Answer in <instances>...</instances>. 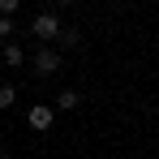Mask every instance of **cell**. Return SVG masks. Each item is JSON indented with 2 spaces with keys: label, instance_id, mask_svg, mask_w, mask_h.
Segmentation results:
<instances>
[{
  "label": "cell",
  "instance_id": "cell-10",
  "mask_svg": "<svg viewBox=\"0 0 159 159\" xmlns=\"http://www.w3.org/2000/svg\"><path fill=\"white\" fill-rule=\"evenodd\" d=\"M0 159H9V155H4V151H0Z\"/></svg>",
  "mask_w": 159,
  "mask_h": 159
},
{
  "label": "cell",
  "instance_id": "cell-6",
  "mask_svg": "<svg viewBox=\"0 0 159 159\" xmlns=\"http://www.w3.org/2000/svg\"><path fill=\"white\" fill-rule=\"evenodd\" d=\"M78 43H82V30L78 26H65V30H60V48H78Z\"/></svg>",
  "mask_w": 159,
  "mask_h": 159
},
{
  "label": "cell",
  "instance_id": "cell-9",
  "mask_svg": "<svg viewBox=\"0 0 159 159\" xmlns=\"http://www.w3.org/2000/svg\"><path fill=\"white\" fill-rule=\"evenodd\" d=\"M13 34V17H0V39H9Z\"/></svg>",
  "mask_w": 159,
  "mask_h": 159
},
{
  "label": "cell",
  "instance_id": "cell-8",
  "mask_svg": "<svg viewBox=\"0 0 159 159\" xmlns=\"http://www.w3.org/2000/svg\"><path fill=\"white\" fill-rule=\"evenodd\" d=\"M17 13V0H0V17H13Z\"/></svg>",
  "mask_w": 159,
  "mask_h": 159
},
{
  "label": "cell",
  "instance_id": "cell-4",
  "mask_svg": "<svg viewBox=\"0 0 159 159\" xmlns=\"http://www.w3.org/2000/svg\"><path fill=\"white\" fill-rule=\"evenodd\" d=\"M78 103H82V95H78V90H60V95H56V107H60V112H73Z\"/></svg>",
  "mask_w": 159,
  "mask_h": 159
},
{
  "label": "cell",
  "instance_id": "cell-5",
  "mask_svg": "<svg viewBox=\"0 0 159 159\" xmlns=\"http://www.w3.org/2000/svg\"><path fill=\"white\" fill-rule=\"evenodd\" d=\"M22 60H26V52H22L17 43H4V65H13V69H17Z\"/></svg>",
  "mask_w": 159,
  "mask_h": 159
},
{
  "label": "cell",
  "instance_id": "cell-1",
  "mask_svg": "<svg viewBox=\"0 0 159 159\" xmlns=\"http://www.w3.org/2000/svg\"><path fill=\"white\" fill-rule=\"evenodd\" d=\"M52 120H56V107H52V103H34V107L26 112V125H30L34 133H48Z\"/></svg>",
  "mask_w": 159,
  "mask_h": 159
},
{
  "label": "cell",
  "instance_id": "cell-7",
  "mask_svg": "<svg viewBox=\"0 0 159 159\" xmlns=\"http://www.w3.org/2000/svg\"><path fill=\"white\" fill-rule=\"evenodd\" d=\"M13 99H17V90H13V86H0V112H9Z\"/></svg>",
  "mask_w": 159,
  "mask_h": 159
},
{
  "label": "cell",
  "instance_id": "cell-3",
  "mask_svg": "<svg viewBox=\"0 0 159 159\" xmlns=\"http://www.w3.org/2000/svg\"><path fill=\"white\" fill-rule=\"evenodd\" d=\"M56 69H60V52H52V48H39V52H34V73H39V78H52Z\"/></svg>",
  "mask_w": 159,
  "mask_h": 159
},
{
  "label": "cell",
  "instance_id": "cell-2",
  "mask_svg": "<svg viewBox=\"0 0 159 159\" xmlns=\"http://www.w3.org/2000/svg\"><path fill=\"white\" fill-rule=\"evenodd\" d=\"M60 17H56V13H39V17H34V22H30V34H34V39H60Z\"/></svg>",
  "mask_w": 159,
  "mask_h": 159
}]
</instances>
